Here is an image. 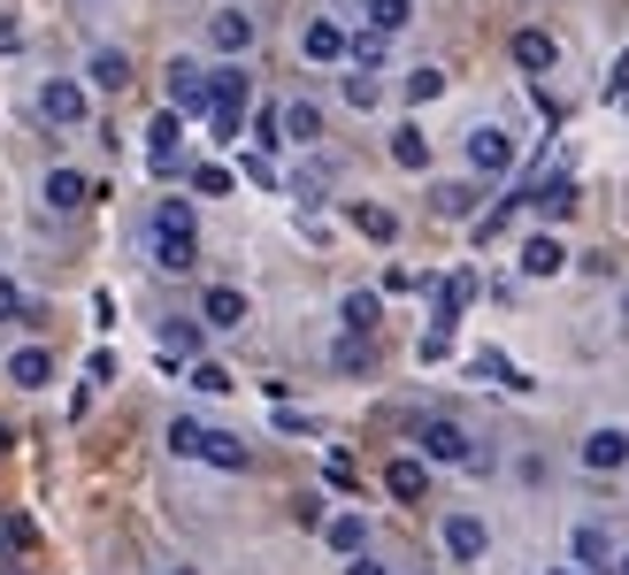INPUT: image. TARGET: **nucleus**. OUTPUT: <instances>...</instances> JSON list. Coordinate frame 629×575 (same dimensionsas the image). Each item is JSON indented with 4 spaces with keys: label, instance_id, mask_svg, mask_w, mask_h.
<instances>
[{
    "label": "nucleus",
    "instance_id": "1",
    "mask_svg": "<svg viewBox=\"0 0 629 575\" xmlns=\"http://www.w3.org/2000/svg\"><path fill=\"white\" fill-rule=\"evenodd\" d=\"M415 445H423V468L438 460V468H476V437L454 423V415H423L415 423Z\"/></svg>",
    "mask_w": 629,
    "mask_h": 575
},
{
    "label": "nucleus",
    "instance_id": "2",
    "mask_svg": "<svg viewBox=\"0 0 629 575\" xmlns=\"http://www.w3.org/2000/svg\"><path fill=\"white\" fill-rule=\"evenodd\" d=\"M85 108H93V100H85L77 77H46V85H39V116H46V124H85Z\"/></svg>",
    "mask_w": 629,
    "mask_h": 575
},
{
    "label": "nucleus",
    "instance_id": "3",
    "mask_svg": "<svg viewBox=\"0 0 629 575\" xmlns=\"http://www.w3.org/2000/svg\"><path fill=\"white\" fill-rule=\"evenodd\" d=\"M469 169H476V177H507V169H514V139H507L499 124L469 131Z\"/></svg>",
    "mask_w": 629,
    "mask_h": 575
},
{
    "label": "nucleus",
    "instance_id": "4",
    "mask_svg": "<svg viewBox=\"0 0 629 575\" xmlns=\"http://www.w3.org/2000/svg\"><path fill=\"white\" fill-rule=\"evenodd\" d=\"M207 108V70L200 62H169V116H200Z\"/></svg>",
    "mask_w": 629,
    "mask_h": 575
},
{
    "label": "nucleus",
    "instance_id": "5",
    "mask_svg": "<svg viewBox=\"0 0 629 575\" xmlns=\"http://www.w3.org/2000/svg\"><path fill=\"white\" fill-rule=\"evenodd\" d=\"M584 468H599V476H607V468H629V430L622 423H599V430L584 437Z\"/></svg>",
    "mask_w": 629,
    "mask_h": 575
},
{
    "label": "nucleus",
    "instance_id": "6",
    "mask_svg": "<svg viewBox=\"0 0 629 575\" xmlns=\"http://www.w3.org/2000/svg\"><path fill=\"white\" fill-rule=\"evenodd\" d=\"M177 146H184V116H169V108H161L154 124H147V169L169 177V169H177Z\"/></svg>",
    "mask_w": 629,
    "mask_h": 575
},
{
    "label": "nucleus",
    "instance_id": "7",
    "mask_svg": "<svg viewBox=\"0 0 629 575\" xmlns=\"http://www.w3.org/2000/svg\"><path fill=\"white\" fill-rule=\"evenodd\" d=\"M553 62H561V39H553V31H537V23H530V31H514V70L545 77Z\"/></svg>",
    "mask_w": 629,
    "mask_h": 575
},
{
    "label": "nucleus",
    "instance_id": "8",
    "mask_svg": "<svg viewBox=\"0 0 629 575\" xmlns=\"http://www.w3.org/2000/svg\"><path fill=\"white\" fill-rule=\"evenodd\" d=\"M200 322L238 330V322H246V291H238V285H207V299H200Z\"/></svg>",
    "mask_w": 629,
    "mask_h": 575
},
{
    "label": "nucleus",
    "instance_id": "9",
    "mask_svg": "<svg viewBox=\"0 0 629 575\" xmlns=\"http://www.w3.org/2000/svg\"><path fill=\"white\" fill-rule=\"evenodd\" d=\"M300 54H308V62H345V23L314 15L308 31H300Z\"/></svg>",
    "mask_w": 629,
    "mask_h": 575
},
{
    "label": "nucleus",
    "instance_id": "10",
    "mask_svg": "<svg viewBox=\"0 0 629 575\" xmlns=\"http://www.w3.org/2000/svg\"><path fill=\"white\" fill-rule=\"evenodd\" d=\"M85 77H93L100 93H124V85H131V54H124V46H93Z\"/></svg>",
    "mask_w": 629,
    "mask_h": 575
},
{
    "label": "nucleus",
    "instance_id": "11",
    "mask_svg": "<svg viewBox=\"0 0 629 575\" xmlns=\"http://www.w3.org/2000/svg\"><path fill=\"white\" fill-rule=\"evenodd\" d=\"M483 545H491V537H483L476 514H446V553H454V561H483Z\"/></svg>",
    "mask_w": 629,
    "mask_h": 575
},
{
    "label": "nucleus",
    "instance_id": "12",
    "mask_svg": "<svg viewBox=\"0 0 629 575\" xmlns=\"http://www.w3.org/2000/svg\"><path fill=\"white\" fill-rule=\"evenodd\" d=\"M207 39H215V54H246V46H254V15H238V8H223V15L207 23Z\"/></svg>",
    "mask_w": 629,
    "mask_h": 575
},
{
    "label": "nucleus",
    "instance_id": "13",
    "mask_svg": "<svg viewBox=\"0 0 629 575\" xmlns=\"http://www.w3.org/2000/svg\"><path fill=\"white\" fill-rule=\"evenodd\" d=\"M54 376V353L46 345H23V353H8V384H23V392H39Z\"/></svg>",
    "mask_w": 629,
    "mask_h": 575
},
{
    "label": "nucleus",
    "instance_id": "14",
    "mask_svg": "<svg viewBox=\"0 0 629 575\" xmlns=\"http://www.w3.org/2000/svg\"><path fill=\"white\" fill-rule=\"evenodd\" d=\"M384 491H392V499H407V507H415V499H423V491H430V468H423V460H407V452H399V460H392V468H384Z\"/></svg>",
    "mask_w": 629,
    "mask_h": 575
},
{
    "label": "nucleus",
    "instance_id": "15",
    "mask_svg": "<svg viewBox=\"0 0 629 575\" xmlns=\"http://www.w3.org/2000/svg\"><path fill=\"white\" fill-rule=\"evenodd\" d=\"M85 200H100V192H93L77 169H54V177H46V207H62V215H70V207H85Z\"/></svg>",
    "mask_w": 629,
    "mask_h": 575
},
{
    "label": "nucleus",
    "instance_id": "16",
    "mask_svg": "<svg viewBox=\"0 0 629 575\" xmlns=\"http://www.w3.org/2000/svg\"><path fill=\"white\" fill-rule=\"evenodd\" d=\"M322 537H330V553L361 561V545H369V522H361V514H330V522H322Z\"/></svg>",
    "mask_w": 629,
    "mask_h": 575
},
{
    "label": "nucleus",
    "instance_id": "17",
    "mask_svg": "<svg viewBox=\"0 0 629 575\" xmlns=\"http://www.w3.org/2000/svg\"><path fill=\"white\" fill-rule=\"evenodd\" d=\"M607 561H615V545H607V530H599V522H576V568H584V575H599Z\"/></svg>",
    "mask_w": 629,
    "mask_h": 575
},
{
    "label": "nucleus",
    "instance_id": "18",
    "mask_svg": "<svg viewBox=\"0 0 629 575\" xmlns=\"http://www.w3.org/2000/svg\"><path fill=\"white\" fill-rule=\"evenodd\" d=\"M561 269H568L561 238H530V246H522V277H561Z\"/></svg>",
    "mask_w": 629,
    "mask_h": 575
},
{
    "label": "nucleus",
    "instance_id": "19",
    "mask_svg": "<svg viewBox=\"0 0 629 575\" xmlns=\"http://www.w3.org/2000/svg\"><path fill=\"white\" fill-rule=\"evenodd\" d=\"M361 15H369V31L384 39V31H407V23H415V0H361Z\"/></svg>",
    "mask_w": 629,
    "mask_h": 575
},
{
    "label": "nucleus",
    "instance_id": "20",
    "mask_svg": "<svg viewBox=\"0 0 629 575\" xmlns=\"http://www.w3.org/2000/svg\"><path fill=\"white\" fill-rule=\"evenodd\" d=\"M192 460H215V468H246V445L231 430H200V452Z\"/></svg>",
    "mask_w": 629,
    "mask_h": 575
},
{
    "label": "nucleus",
    "instance_id": "21",
    "mask_svg": "<svg viewBox=\"0 0 629 575\" xmlns=\"http://www.w3.org/2000/svg\"><path fill=\"white\" fill-rule=\"evenodd\" d=\"M530 200H537V207H545V215L561 223V215H576V177H545V184H537Z\"/></svg>",
    "mask_w": 629,
    "mask_h": 575
},
{
    "label": "nucleus",
    "instance_id": "22",
    "mask_svg": "<svg viewBox=\"0 0 629 575\" xmlns=\"http://www.w3.org/2000/svg\"><path fill=\"white\" fill-rule=\"evenodd\" d=\"M338 315H345V338H369L376 330V291H345Z\"/></svg>",
    "mask_w": 629,
    "mask_h": 575
},
{
    "label": "nucleus",
    "instance_id": "23",
    "mask_svg": "<svg viewBox=\"0 0 629 575\" xmlns=\"http://www.w3.org/2000/svg\"><path fill=\"white\" fill-rule=\"evenodd\" d=\"M277 124H285V139H300V146L322 139V108H314V100H292V108H285Z\"/></svg>",
    "mask_w": 629,
    "mask_h": 575
},
{
    "label": "nucleus",
    "instance_id": "24",
    "mask_svg": "<svg viewBox=\"0 0 629 575\" xmlns=\"http://www.w3.org/2000/svg\"><path fill=\"white\" fill-rule=\"evenodd\" d=\"M392 161H399V169H430V139H423L415 124H399V131H392Z\"/></svg>",
    "mask_w": 629,
    "mask_h": 575
},
{
    "label": "nucleus",
    "instance_id": "25",
    "mask_svg": "<svg viewBox=\"0 0 629 575\" xmlns=\"http://www.w3.org/2000/svg\"><path fill=\"white\" fill-rule=\"evenodd\" d=\"M353 231L376 238V246H392V238H399V215H392V207H353Z\"/></svg>",
    "mask_w": 629,
    "mask_h": 575
},
{
    "label": "nucleus",
    "instance_id": "26",
    "mask_svg": "<svg viewBox=\"0 0 629 575\" xmlns=\"http://www.w3.org/2000/svg\"><path fill=\"white\" fill-rule=\"evenodd\" d=\"M154 238H192V200H161L154 207Z\"/></svg>",
    "mask_w": 629,
    "mask_h": 575
},
{
    "label": "nucleus",
    "instance_id": "27",
    "mask_svg": "<svg viewBox=\"0 0 629 575\" xmlns=\"http://www.w3.org/2000/svg\"><path fill=\"white\" fill-rule=\"evenodd\" d=\"M476 376H499V384H507V392H530V376H522V369H514V361H507V353H491V345H483V353H476Z\"/></svg>",
    "mask_w": 629,
    "mask_h": 575
},
{
    "label": "nucleus",
    "instance_id": "28",
    "mask_svg": "<svg viewBox=\"0 0 629 575\" xmlns=\"http://www.w3.org/2000/svg\"><path fill=\"white\" fill-rule=\"evenodd\" d=\"M154 262L169 269V277H184V269L200 262V246H192V238H154Z\"/></svg>",
    "mask_w": 629,
    "mask_h": 575
},
{
    "label": "nucleus",
    "instance_id": "29",
    "mask_svg": "<svg viewBox=\"0 0 629 575\" xmlns=\"http://www.w3.org/2000/svg\"><path fill=\"white\" fill-rule=\"evenodd\" d=\"M31 545H39L31 514H0V553H31Z\"/></svg>",
    "mask_w": 629,
    "mask_h": 575
},
{
    "label": "nucleus",
    "instance_id": "30",
    "mask_svg": "<svg viewBox=\"0 0 629 575\" xmlns=\"http://www.w3.org/2000/svg\"><path fill=\"white\" fill-rule=\"evenodd\" d=\"M231 184H238V177H231L223 161H200V169H192V192H207V200H223Z\"/></svg>",
    "mask_w": 629,
    "mask_h": 575
},
{
    "label": "nucleus",
    "instance_id": "31",
    "mask_svg": "<svg viewBox=\"0 0 629 575\" xmlns=\"http://www.w3.org/2000/svg\"><path fill=\"white\" fill-rule=\"evenodd\" d=\"M438 93H446V70H430V62L407 70V100H438Z\"/></svg>",
    "mask_w": 629,
    "mask_h": 575
},
{
    "label": "nucleus",
    "instance_id": "32",
    "mask_svg": "<svg viewBox=\"0 0 629 575\" xmlns=\"http://www.w3.org/2000/svg\"><path fill=\"white\" fill-rule=\"evenodd\" d=\"M345 100H353V108H376V100H384L376 70H353V77H345Z\"/></svg>",
    "mask_w": 629,
    "mask_h": 575
},
{
    "label": "nucleus",
    "instance_id": "33",
    "mask_svg": "<svg viewBox=\"0 0 629 575\" xmlns=\"http://www.w3.org/2000/svg\"><path fill=\"white\" fill-rule=\"evenodd\" d=\"M200 430H207V423L177 415V423H169V452H184V460H192V452H200Z\"/></svg>",
    "mask_w": 629,
    "mask_h": 575
},
{
    "label": "nucleus",
    "instance_id": "34",
    "mask_svg": "<svg viewBox=\"0 0 629 575\" xmlns=\"http://www.w3.org/2000/svg\"><path fill=\"white\" fill-rule=\"evenodd\" d=\"M369 361H376V353H369V338H338V369H345V376H361Z\"/></svg>",
    "mask_w": 629,
    "mask_h": 575
},
{
    "label": "nucleus",
    "instance_id": "35",
    "mask_svg": "<svg viewBox=\"0 0 629 575\" xmlns=\"http://www.w3.org/2000/svg\"><path fill=\"white\" fill-rule=\"evenodd\" d=\"M192 392H231V369H223V361H200V369H192Z\"/></svg>",
    "mask_w": 629,
    "mask_h": 575
},
{
    "label": "nucleus",
    "instance_id": "36",
    "mask_svg": "<svg viewBox=\"0 0 629 575\" xmlns=\"http://www.w3.org/2000/svg\"><path fill=\"white\" fill-rule=\"evenodd\" d=\"M469 207H476L469 184H438V215H469Z\"/></svg>",
    "mask_w": 629,
    "mask_h": 575
},
{
    "label": "nucleus",
    "instance_id": "37",
    "mask_svg": "<svg viewBox=\"0 0 629 575\" xmlns=\"http://www.w3.org/2000/svg\"><path fill=\"white\" fill-rule=\"evenodd\" d=\"M15 315H23V291L8 285V277H0V322H15Z\"/></svg>",
    "mask_w": 629,
    "mask_h": 575
},
{
    "label": "nucleus",
    "instance_id": "38",
    "mask_svg": "<svg viewBox=\"0 0 629 575\" xmlns=\"http://www.w3.org/2000/svg\"><path fill=\"white\" fill-rule=\"evenodd\" d=\"M345 575H392V568H384V561H369V553H361V561H345Z\"/></svg>",
    "mask_w": 629,
    "mask_h": 575
},
{
    "label": "nucleus",
    "instance_id": "39",
    "mask_svg": "<svg viewBox=\"0 0 629 575\" xmlns=\"http://www.w3.org/2000/svg\"><path fill=\"white\" fill-rule=\"evenodd\" d=\"M23 46V23H0V54H15Z\"/></svg>",
    "mask_w": 629,
    "mask_h": 575
},
{
    "label": "nucleus",
    "instance_id": "40",
    "mask_svg": "<svg viewBox=\"0 0 629 575\" xmlns=\"http://www.w3.org/2000/svg\"><path fill=\"white\" fill-rule=\"evenodd\" d=\"M545 575H584V568H545Z\"/></svg>",
    "mask_w": 629,
    "mask_h": 575
},
{
    "label": "nucleus",
    "instance_id": "41",
    "mask_svg": "<svg viewBox=\"0 0 629 575\" xmlns=\"http://www.w3.org/2000/svg\"><path fill=\"white\" fill-rule=\"evenodd\" d=\"M169 575H200V568H169Z\"/></svg>",
    "mask_w": 629,
    "mask_h": 575
},
{
    "label": "nucleus",
    "instance_id": "42",
    "mask_svg": "<svg viewBox=\"0 0 629 575\" xmlns=\"http://www.w3.org/2000/svg\"><path fill=\"white\" fill-rule=\"evenodd\" d=\"M0 575H31V568H0Z\"/></svg>",
    "mask_w": 629,
    "mask_h": 575
},
{
    "label": "nucleus",
    "instance_id": "43",
    "mask_svg": "<svg viewBox=\"0 0 629 575\" xmlns=\"http://www.w3.org/2000/svg\"><path fill=\"white\" fill-rule=\"evenodd\" d=\"M622 575H629V553H622Z\"/></svg>",
    "mask_w": 629,
    "mask_h": 575
}]
</instances>
